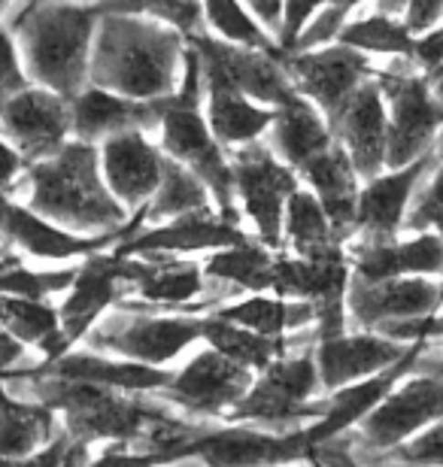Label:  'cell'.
Returning a JSON list of instances; mask_svg holds the SVG:
<instances>
[{"label":"cell","mask_w":443,"mask_h":467,"mask_svg":"<svg viewBox=\"0 0 443 467\" xmlns=\"http://www.w3.org/2000/svg\"><path fill=\"white\" fill-rule=\"evenodd\" d=\"M325 410V400H298L277 389L273 382L261 373L258 379H252V386L243 391V398L228 410V419L243 422H268V425H289L298 419H319Z\"/></svg>","instance_id":"33"},{"label":"cell","mask_w":443,"mask_h":467,"mask_svg":"<svg viewBox=\"0 0 443 467\" xmlns=\"http://www.w3.org/2000/svg\"><path fill=\"white\" fill-rule=\"evenodd\" d=\"M328 0H286L282 4V18H280V31H277V46L282 52H289L291 46H295V36L301 34V27H304L313 13Z\"/></svg>","instance_id":"45"},{"label":"cell","mask_w":443,"mask_h":467,"mask_svg":"<svg viewBox=\"0 0 443 467\" xmlns=\"http://www.w3.org/2000/svg\"><path fill=\"white\" fill-rule=\"evenodd\" d=\"M134 288L146 304L176 306V304L192 301L197 295H204L206 276H204V267L195 265V261H174V255H155L153 270H149Z\"/></svg>","instance_id":"34"},{"label":"cell","mask_w":443,"mask_h":467,"mask_svg":"<svg viewBox=\"0 0 443 467\" xmlns=\"http://www.w3.org/2000/svg\"><path fill=\"white\" fill-rule=\"evenodd\" d=\"M443 416V377L407 379L401 389H392L371 413L362 419L364 443L374 450H395L410 441L428 422Z\"/></svg>","instance_id":"14"},{"label":"cell","mask_w":443,"mask_h":467,"mask_svg":"<svg viewBox=\"0 0 443 467\" xmlns=\"http://www.w3.org/2000/svg\"><path fill=\"white\" fill-rule=\"evenodd\" d=\"M350 22V13L334 4H328L322 13H313V18L301 27V34L295 36V46L289 52H307V49H319V46H328L332 40H337L341 27Z\"/></svg>","instance_id":"42"},{"label":"cell","mask_w":443,"mask_h":467,"mask_svg":"<svg viewBox=\"0 0 443 467\" xmlns=\"http://www.w3.org/2000/svg\"><path fill=\"white\" fill-rule=\"evenodd\" d=\"M0 325L25 347H40L61 328L58 310L46 304V297H22L4 292H0Z\"/></svg>","instance_id":"38"},{"label":"cell","mask_w":443,"mask_h":467,"mask_svg":"<svg viewBox=\"0 0 443 467\" xmlns=\"http://www.w3.org/2000/svg\"><path fill=\"white\" fill-rule=\"evenodd\" d=\"M6 4H9V0H0V13H4V9H6Z\"/></svg>","instance_id":"53"},{"label":"cell","mask_w":443,"mask_h":467,"mask_svg":"<svg viewBox=\"0 0 443 467\" xmlns=\"http://www.w3.org/2000/svg\"><path fill=\"white\" fill-rule=\"evenodd\" d=\"M413 40H417V34L395 16L385 13H374L367 18H358V22H346L341 27V34H337V43L353 46L358 52L392 55V58H410Z\"/></svg>","instance_id":"37"},{"label":"cell","mask_w":443,"mask_h":467,"mask_svg":"<svg viewBox=\"0 0 443 467\" xmlns=\"http://www.w3.org/2000/svg\"><path fill=\"white\" fill-rule=\"evenodd\" d=\"M201 6H204V18L219 34V40L265 49L277 55V58L282 55L277 40H270V34L265 31V25L256 16H249L240 0H201Z\"/></svg>","instance_id":"39"},{"label":"cell","mask_w":443,"mask_h":467,"mask_svg":"<svg viewBox=\"0 0 443 467\" xmlns=\"http://www.w3.org/2000/svg\"><path fill=\"white\" fill-rule=\"evenodd\" d=\"M431 225L443 231V161H438L428 189L419 194V203L404 216V228H410L417 234L428 231Z\"/></svg>","instance_id":"43"},{"label":"cell","mask_w":443,"mask_h":467,"mask_svg":"<svg viewBox=\"0 0 443 467\" xmlns=\"http://www.w3.org/2000/svg\"><path fill=\"white\" fill-rule=\"evenodd\" d=\"M204 64V91H206V125L222 146H243L249 140L268 134L273 121V107L252 104L249 95L234 86L216 64Z\"/></svg>","instance_id":"25"},{"label":"cell","mask_w":443,"mask_h":467,"mask_svg":"<svg viewBox=\"0 0 443 467\" xmlns=\"http://www.w3.org/2000/svg\"><path fill=\"white\" fill-rule=\"evenodd\" d=\"M249 234L234 222L213 216L210 207L192 210L183 216H174V222L116 243L119 255H140V258H155V255H176V252H197V249H225L247 243Z\"/></svg>","instance_id":"18"},{"label":"cell","mask_w":443,"mask_h":467,"mask_svg":"<svg viewBox=\"0 0 443 467\" xmlns=\"http://www.w3.org/2000/svg\"><path fill=\"white\" fill-rule=\"evenodd\" d=\"M27 86V77L22 70V61H18V49L13 34L0 25V104L6 98H13L16 91H22Z\"/></svg>","instance_id":"44"},{"label":"cell","mask_w":443,"mask_h":467,"mask_svg":"<svg viewBox=\"0 0 443 467\" xmlns=\"http://www.w3.org/2000/svg\"><path fill=\"white\" fill-rule=\"evenodd\" d=\"M268 130H270L268 146L289 167H295L298 173L301 167L310 164L316 155H322L334 143V134L328 128V121L322 119V109L304 95H295L286 104L273 107V121Z\"/></svg>","instance_id":"27"},{"label":"cell","mask_w":443,"mask_h":467,"mask_svg":"<svg viewBox=\"0 0 443 467\" xmlns=\"http://www.w3.org/2000/svg\"><path fill=\"white\" fill-rule=\"evenodd\" d=\"M325 121L334 140H341L343 149L350 152V161L358 176L371 180L383 171L389 116H385V98L374 73L358 82V88Z\"/></svg>","instance_id":"12"},{"label":"cell","mask_w":443,"mask_h":467,"mask_svg":"<svg viewBox=\"0 0 443 467\" xmlns=\"http://www.w3.org/2000/svg\"><path fill=\"white\" fill-rule=\"evenodd\" d=\"M426 349H428V340H413L407 352H404L395 364H389L385 370L371 373V377H364V379H355L350 386L334 389V395L325 400L322 416H319L307 431H301L307 455L319 450V446H325L328 441H337L343 431H350V428L362 422V419L371 413L395 386H398V379H404L413 368H417L419 355Z\"/></svg>","instance_id":"11"},{"label":"cell","mask_w":443,"mask_h":467,"mask_svg":"<svg viewBox=\"0 0 443 467\" xmlns=\"http://www.w3.org/2000/svg\"><path fill=\"white\" fill-rule=\"evenodd\" d=\"M249 386L252 370L210 347L206 352L195 355L176 377H171L162 395L179 407L192 410V413L216 416L228 413Z\"/></svg>","instance_id":"16"},{"label":"cell","mask_w":443,"mask_h":467,"mask_svg":"<svg viewBox=\"0 0 443 467\" xmlns=\"http://www.w3.org/2000/svg\"><path fill=\"white\" fill-rule=\"evenodd\" d=\"M443 306V283L426 274H407L392 279H362L350 274L346 285V316L364 331L380 328L383 322L431 316Z\"/></svg>","instance_id":"9"},{"label":"cell","mask_w":443,"mask_h":467,"mask_svg":"<svg viewBox=\"0 0 443 467\" xmlns=\"http://www.w3.org/2000/svg\"><path fill=\"white\" fill-rule=\"evenodd\" d=\"M43 373H49V377H61V379L98 382V386H110V389H121V391H162L174 377V373H167V370H158L155 364H143V361H134V358L110 361V358H98V355L64 352L61 358L43 361L40 368L6 370L0 382L25 379V377H43Z\"/></svg>","instance_id":"24"},{"label":"cell","mask_w":443,"mask_h":467,"mask_svg":"<svg viewBox=\"0 0 443 467\" xmlns=\"http://www.w3.org/2000/svg\"><path fill=\"white\" fill-rule=\"evenodd\" d=\"M213 316L228 322H237L243 328L265 334V337H282L289 328H307L316 322V304L304 297H268L261 292H252L237 304H228Z\"/></svg>","instance_id":"31"},{"label":"cell","mask_w":443,"mask_h":467,"mask_svg":"<svg viewBox=\"0 0 443 467\" xmlns=\"http://www.w3.org/2000/svg\"><path fill=\"white\" fill-rule=\"evenodd\" d=\"M438 164V155L422 152L410 164L395 167L392 173H376L367 180L364 189H358V210H355V228L367 231L376 240H389L404 228L407 203L413 189Z\"/></svg>","instance_id":"19"},{"label":"cell","mask_w":443,"mask_h":467,"mask_svg":"<svg viewBox=\"0 0 443 467\" xmlns=\"http://www.w3.org/2000/svg\"><path fill=\"white\" fill-rule=\"evenodd\" d=\"M185 43L195 46L201 61L216 64L243 95H249L252 100H258V104L280 107V104H286L289 98L298 95L286 67H282L273 52L252 49V46H240L228 40H216L210 34H192V36H185Z\"/></svg>","instance_id":"15"},{"label":"cell","mask_w":443,"mask_h":467,"mask_svg":"<svg viewBox=\"0 0 443 467\" xmlns=\"http://www.w3.org/2000/svg\"><path fill=\"white\" fill-rule=\"evenodd\" d=\"M149 270H153V258L119 255V252H110V255L107 252H91V255H86V265L77 267L70 295L58 310L64 340L73 347L77 340L86 337L94 328V322L100 319V313L119 301V285H137Z\"/></svg>","instance_id":"7"},{"label":"cell","mask_w":443,"mask_h":467,"mask_svg":"<svg viewBox=\"0 0 443 467\" xmlns=\"http://www.w3.org/2000/svg\"><path fill=\"white\" fill-rule=\"evenodd\" d=\"M183 52L185 36L171 25L140 13H103L89 55V79L134 100L167 98L183 70Z\"/></svg>","instance_id":"1"},{"label":"cell","mask_w":443,"mask_h":467,"mask_svg":"<svg viewBox=\"0 0 443 467\" xmlns=\"http://www.w3.org/2000/svg\"><path fill=\"white\" fill-rule=\"evenodd\" d=\"M374 77L392 107L385 167L395 171L431 149V140L443 125V104L431 91L426 73H407L392 64V70H374Z\"/></svg>","instance_id":"5"},{"label":"cell","mask_w":443,"mask_h":467,"mask_svg":"<svg viewBox=\"0 0 443 467\" xmlns=\"http://www.w3.org/2000/svg\"><path fill=\"white\" fill-rule=\"evenodd\" d=\"M55 434V410L34 400H18L0 386V462L31 459L34 450Z\"/></svg>","instance_id":"29"},{"label":"cell","mask_w":443,"mask_h":467,"mask_svg":"<svg viewBox=\"0 0 443 467\" xmlns=\"http://www.w3.org/2000/svg\"><path fill=\"white\" fill-rule=\"evenodd\" d=\"M435 155H438V161H443V134L438 137V146H435Z\"/></svg>","instance_id":"52"},{"label":"cell","mask_w":443,"mask_h":467,"mask_svg":"<svg viewBox=\"0 0 443 467\" xmlns=\"http://www.w3.org/2000/svg\"><path fill=\"white\" fill-rule=\"evenodd\" d=\"M100 9L70 0H25L9 22L22 46L27 77L73 98L89 79V55Z\"/></svg>","instance_id":"3"},{"label":"cell","mask_w":443,"mask_h":467,"mask_svg":"<svg viewBox=\"0 0 443 467\" xmlns=\"http://www.w3.org/2000/svg\"><path fill=\"white\" fill-rule=\"evenodd\" d=\"M304 337H316V328L310 334H298V337H265L249 328H243L237 322L219 319V316H206L201 319V340H206L216 352L228 355L231 361L243 364L249 370H265L277 355H286L289 347H295Z\"/></svg>","instance_id":"30"},{"label":"cell","mask_w":443,"mask_h":467,"mask_svg":"<svg viewBox=\"0 0 443 467\" xmlns=\"http://www.w3.org/2000/svg\"><path fill=\"white\" fill-rule=\"evenodd\" d=\"M280 64L286 67L298 95L313 100L325 119L353 95L358 82L374 73L367 55L346 43H328L307 52H282Z\"/></svg>","instance_id":"8"},{"label":"cell","mask_w":443,"mask_h":467,"mask_svg":"<svg viewBox=\"0 0 443 467\" xmlns=\"http://www.w3.org/2000/svg\"><path fill=\"white\" fill-rule=\"evenodd\" d=\"M353 265V274L362 279H392V276H407V274H426L438 276L443 274V237L440 234L419 231V237L407 243L389 240H371L364 246H355L346 252Z\"/></svg>","instance_id":"26"},{"label":"cell","mask_w":443,"mask_h":467,"mask_svg":"<svg viewBox=\"0 0 443 467\" xmlns=\"http://www.w3.org/2000/svg\"><path fill=\"white\" fill-rule=\"evenodd\" d=\"M0 130L9 137L25 161H40L68 143L70 134V98L52 88L25 86L0 104Z\"/></svg>","instance_id":"10"},{"label":"cell","mask_w":443,"mask_h":467,"mask_svg":"<svg viewBox=\"0 0 443 467\" xmlns=\"http://www.w3.org/2000/svg\"><path fill=\"white\" fill-rule=\"evenodd\" d=\"M350 274V255H346L343 243H334V246L310 252V255L273 258L270 292H277L280 297H304L313 304L346 301Z\"/></svg>","instance_id":"23"},{"label":"cell","mask_w":443,"mask_h":467,"mask_svg":"<svg viewBox=\"0 0 443 467\" xmlns=\"http://www.w3.org/2000/svg\"><path fill=\"white\" fill-rule=\"evenodd\" d=\"M282 228H286L291 246L298 249V255H310L334 243H343L341 234L328 222L322 203L310 189H298L286 198V210H282Z\"/></svg>","instance_id":"35"},{"label":"cell","mask_w":443,"mask_h":467,"mask_svg":"<svg viewBox=\"0 0 443 467\" xmlns=\"http://www.w3.org/2000/svg\"><path fill=\"white\" fill-rule=\"evenodd\" d=\"M328 4H334V6L346 9V13H353V9H355V6H362L364 0H328Z\"/></svg>","instance_id":"50"},{"label":"cell","mask_w":443,"mask_h":467,"mask_svg":"<svg viewBox=\"0 0 443 467\" xmlns=\"http://www.w3.org/2000/svg\"><path fill=\"white\" fill-rule=\"evenodd\" d=\"M247 6H252V16L265 25V31H280V18H282V4L286 0H243Z\"/></svg>","instance_id":"48"},{"label":"cell","mask_w":443,"mask_h":467,"mask_svg":"<svg viewBox=\"0 0 443 467\" xmlns=\"http://www.w3.org/2000/svg\"><path fill=\"white\" fill-rule=\"evenodd\" d=\"M140 9L158 22L176 27L183 36L204 31V6L201 0H140Z\"/></svg>","instance_id":"41"},{"label":"cell","mask_w":443,"mask_h":467,"mask_svg":"<svg viewBox=\"0 0 443 467\" xmlns=\"http://www.w3.org/2000/svg\"><path fill=\"white\" fill-rule=\"evenodd\" d=\"M307 455L304 437L265 434L256 428H204L192 443L183 446L179 459H201L206 464H265Z\"/></svg>","instance_id":"22"},{"label":"cell","mask_w":443,"mask_h":467,"mask_svg":"<svg viewBox=\"0 0 443 467\" xmlns=\"http://www.w3.org/2000/svg\"><path fill=\"white\" fill-rule=\"evenodd\" d=\"M100 167L112 198L137 210L153 198L158 182H162L164 152H158L140 128H128L103 137Z\"/></svg>","instance_id":"17"},{"label":"cell","mask_w":443,"mask_h":467,"mask_svg":"<svg viewBox=\"0 0 443 467\" xmlns=\"http://www.w3.org/2000/svg\"><path fill=\"white\" fill-rule=\"evenodd\" d=\"M206 194H210V189L185 164L164 155L162 182H158L153 198L146 201V222H162L192 210H206Z\"/></svg>","instance_id":"36"},{"label":"cell","mask_w":443,"mask_h":467,"mask_svg":"<svg viewBox=\"0 0 443 467\" xmlns=\"http://www.w3.org/2000/svg\"><path fill=\"white\" fill-rule=\"evenodd\" d=\"M304 180L310 182V192L322 203L328 222L334 231L346 237L355 228V210H358V173L350 161V152L341 140H334L322 155L301 167Z\"/></svg>","instance_id":"28"},{"label":"cell","mask_w":443,"mask_h":467,"mask_svg":"<svg viewBox=\"0 0 443 467\" xmlns=\"http://www.w3.org/2000/svg\"><path fill=\"white\" fill-rule=\"evenodd\" d=\"M162 146L164 155L176 158L179 164H185L206 189L213 192L216 203H219V216L240 225V213L234 207V173L231 161L222 152V143L213 137L210 125L201 116L197 107H183L174 98H167L164 113H162Z\"/></svg>","instance_id":"4"},{"label":"cell","mask_w":443,"mask_h":467,"mask_svg":"<svg viewBox=\"0 0 443 467\" xmlns=\"http://www.w3.org/2000/svg\"><path fill=\"white\" fill-rule=\"evenodd\" d=\"M431 82V91H435V98L443 104V77H438V79H428Z\"/></svg>","instance_id":"51"},{"label":"cell","mask_w":443,"mask_h":467,"mask_svg":"<svg viewBox=\"0 0 443 467\" xmlns=\"http://www.w3.org/2000/svg\"><path fill=\"white\" fill-rule=\"evenodd\" d=\"M77 267L73 270H55V274H37V270H25L18 265H9L0 270V292L4 295H22V297H49L55 292L70 288Z\"/></svg>","instance_id":"40"},{"label":"cell","mask_w":443,"mask_h":467,"mask_svg":"<svg viewBox=\"0 0 443 467\" xmlns=\"http://www.w3.org/2000/svg\"><path fill=\"white\" fill-rule=\"evenodd\" d=\"M440 237H443V231H440Z\"/></svg>","instance_id":"54"},{"label":"cell","mask_w":443,"mask_h":467,"mask_svg":"<svg viewBox=\"0 0 443 467\" xmlns=\"http://www.w3.org/2000/svg\"><path fill=\"white\" fill-rule=\"evenodd\" d=\"M22 352H25V343L13 337L6 328L0 331V379H4V373L13 368V364L22 358Z\"/></svg>","instance_id":"49"},{"label":"cell","mask_w":443,"mask_h":467,"mask_svg":"<svg viewBox=\"0 0 443 467\" xmlns=\"http://www.w3.org/2000/svg\"><path fill=\"white\" fill-rule=\"evenodd\" d=\"M204 276L216 283H228L243 292H270L273 279V255L270 246L256 240L237 243V246H225L213 252L204 265Z\"/></svg>","instance_id":"32"},{"label":"cell","mask_w":443,"mask_h":467,"mask_svg":"<svg viewBox=\"0 0 443 467\" xmlns=\"http://www.w3.org/2000/svg\"><path fill=\"white\" fill-rule=\"evenodd\" d=\"M22 171H27L25 155L18 152L16 146H9L6 140H0V192L13 189L16 176L22 173Z\"/></svg>","instance_id":"47"},{"label":"cell","mask_w":443,"mask_h":467,"mask_svg":"<svg viewBox=\"0 0 443 467\" xmlns=\"http://www.w3.org/2000/svg\"><path fill=\"white\" fill-rule=\"evenodd\" d=\"M404 352H407V347H401V340H392L376 331H362V334L343 331L337 337L316 340L313 358L319 368V386L328 391L350 386L355 379H364L371 373L385 370Z\"/></svg>","instance_id":"20"},{"label":"cell","mask_w":443,"mask_h":467,"mask_svg":"<svg viewBox=\"0 0 443 467\" xmlns=\"http://www.w3.org/2000/svg\"><path fill=\"white\" fill-rule=\"evenodd\" d=\"M89 343L94 349H110L125 358L143 361V364H167L176 358L179 352L201 340V319L192 316H176V319H149V316H137V319H116L100 322L91 328Z\"/></svg>","instance_id":"13"},{"label":"cell","mask_w":443,"mask_h":467,"mask_svg":"<svg viewBox=\"0 0 443 467\" xmlns=\"http://www.w3.org/2000/svg\"><path fill=\"white\" fill-rule=\"evenodd\" d=\"M440 18H443V0H407V9H404V25L413 34L428 31Z\"/></svg>","instance_id":"46"},{"label":"cell","mask_w":443,"mask_h":467,"mask_svg":"<svg viewBox=\"0 0 443 467\" xmlns=\"http://www.w3.org/2000/svg\"><path fill=\"white\" fill-rule=\"evenodd\" d=\"M234 192L243 203V213L256 222L258 237L265 246H282V210L286 198L298 189V171L280 161L277 152L258 140L243 143L231 158Z\"/></svg>","instance_id":"6"},{"label":"cell","mask_w":443,"mask_h":467,"mask_svg":"<svg viewBox=\"0 0 443 467\" xmlns=\"http://www.w3.org/2000/svg\"><path fill=\"white\" fill-rule=\"evenodd\" d=\"M27 207L61 228L116 231L128 222V207L112 198L100 176V149L89 140H68L58 152L27 164Z\"/></svg>","instance_id":"2"},{"label":"cell","mask_w":443,"mask_h":467,"mask_svg":"<svg viewBox=\"0 0 443 467\" xmlns=\"http://www.w3.org/2000/svg\"><path fill=\"white\" fill-rule=\"evenodd\" d=\"M171 98V95H167ZM167 98H153V100H134L125 95H116L110 88L89 86L79 88L70 98V130L79 140L98 143V140L119 134L128 128H155L162 121Z\"/></svg>","instance_id":"21"}]
</instances>
